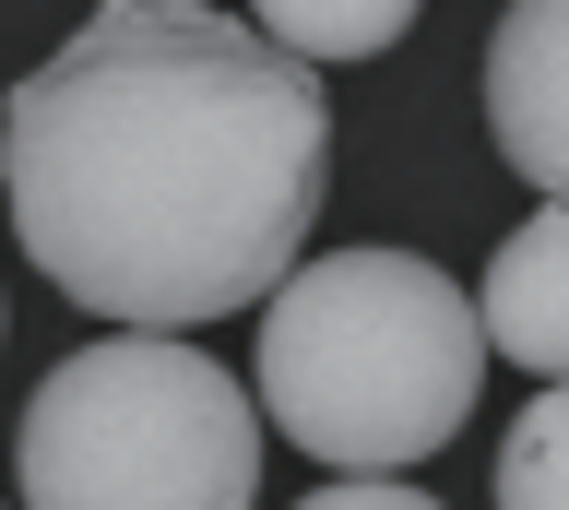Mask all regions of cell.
Here are the masks:
<instances>
[{
  "mask_svg": "<svg viewBox=\"0 0 569 510\" xmlns=\"http://www.w3.org/2000/svg\"><path fill=\"white\" fill-rule=\"evenodd\" d=\"M261 309V416L320 474H416L487 380L475 297L416 250H297Z\"/></svg>",
  "mask_w": 569,
  "mask_h": 510,
  "instance_id": "obj_2",
  "label": "cell"
},
{
  "mask_svg": "<svg viewBox=\"0 0 569 510\" xmlns=\"http://www.w3.org/2000/svg\"><path fill=\"white\" fill-rule=\"evenodd\" d=\"M569 499V403L558 380L510 416V451H498V510H558Z\"/></svg>",
  "mask_w": 569,
  "mask_h": 510,
  "instance_id": "obj_7",
  "label": "cell"
},
{
  "mask_svg": "<svg viewBox=\"0 0 569 510\" xmlns=\"http://www.w3.org/2000/svg\"><path fill=\"white\" fill-rule=\"evenodd\" d=\"M475 332H487V357L558 380V357H569V214H558V190L498 238L487 286H475Z\"/></svg>",
  "mask_w": 569,
  "mask_h": 510,
  "instance_id": "obj_5",
  "label": "cell"
},
{
  "mask_svg": "<svg viewBox=\"0 0 569 510\" xmlns=\"http://www.w3.org/2000/svg\"><path fill=\"white\" fill-rule=\"evenodd\" d=\"M416 24V0H261V37L297 60H380Z\"/></svg>",
  "mask_w": 569,
  "mask_h": 510,
  "instance_id": "obj_6",
  "label": "cell"
},
{
  "mask_svg": "<svg viewBox=\"0 0 569 510\" xmlns=\"http://www.w3.org/2000/svg\"><path fill=\"white\" fill-rule=\"evenodd\" d=\"M12 238L71 309L190 332L261 309L332 190L320 60L202 0H96L0 108Z\"/></svg>",
  "mask_w": 569,
  "mask_h": 510,
  "instance_id": "obj_1",
  "label": "cell"
},
{
  "mask_svg": "<svg viewBox=\"0 0 569 510\" xmlns=\"http://www.w3.org/2000/svg\"><path fill=\"white\" fill-rule=\"evenodd\" d=\"M487 131L533 190L569 179V0H510L487 37Z\"/></svg>",
  "mask_w": 569,
  "mask_h": 510,
  "instance_id": "obj_4",
  "label": "cell"
},
{
  "mask_svg": "<svg viewBox=\"0 0 569 510\" xmlns=\"http://www.w3.org/2000/svg\"><path fill=\"white\" fill-rule=\"evenodd\" d=\"M12 487L36 510H249L261 416H249L238 368H213L202 344L107 332L36 380Z\"/></svg>",
  "mask_w": 569,
  "mask_h": 510,
  "instance_id": "obj_3",
  "label": "cell"
}]
</instances>
